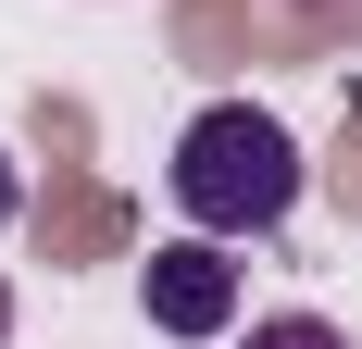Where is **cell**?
<instances>
[{"label": "cell", "instance_id": "cell-2", "mask_svg": "<svg viewBox=\"0 0 362 349\" xmlns=\"http://www.w3.org/2000/svg\"><path fill=\"white\" fill-rule=\"evenodd\" d=\"M138 300H150V324L163 337H238V262H225V237H200L187 225L175 249H150V275H138Z\"/></svg>", "mask_w": 362, "mask_h": 349}, {"label": "cell", "instance_id": "cell-4", "mask_svg": "<svg viewBox=\"0 0 362 349\" xmlns=\"http://www.w3.org/2000/svg\"><path fill=\"white\" fill-rule=\"evenodd\" d=\"M13 212H25V162L0 150V225H13Z\"/></svg>", "mask_w": 362, "mask_h": 349}, {"label": "cell", "instance_id": "cell-3", "mask_svg": "<svg viewBox=\"0 0 362 349\" xmlns=\"http://www.w3.org/2000/svg\"><path fill=\"white\" fill-rule=\"evenodd\" d=\"M238 349H350V324H325V312H262Z\"/></svg>", "mask_w": 362, "mask_h": 349}, {"label": "cell", "instance_id": "cell-5", "mask_svg": "<svg viewBox=\"0 0 362 349\" xmlns=\"http://www.w3.org/2000/svg\"><path fill=\"white\" fill-rule=\"evenodd\" d=\"M0 349H13V287H0Z\"/></svg>", "mask_w": 362, "mask_h": 349}, {"label": "cell", "instance_id": "cell-1", "mask_svg": "<svg viewBox=\"0 0 362 349\" xmlns=\"http://www.w3.org/2000/svg\"><path fill=\"white\" fill-rule=\"evenodd\" d=\"M163 200L200 225V237H275L300 212V138L275 125L262 100H213V112H187V138L175 162H163Z\"/></svg>", "mask_w": 362, "mask_h": 349}]
</instances>
